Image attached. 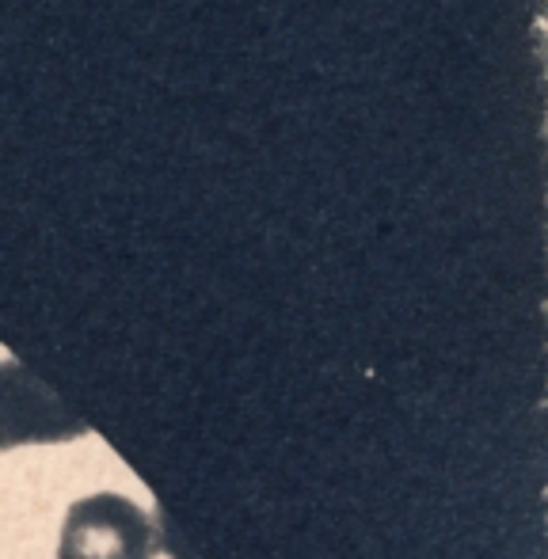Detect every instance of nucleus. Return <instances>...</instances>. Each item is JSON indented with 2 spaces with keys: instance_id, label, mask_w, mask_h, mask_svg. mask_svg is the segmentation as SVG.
<instances>
[{
  "instance_id": "obj_1",
  "label": "nucleus",
  "mask_w": 548,
  "mask_h": 559,
  "mask_svg": "<svg viewBox=\"0 0 548 559\" xmlns=\"http://www.w3.org/2000/svg\"><path fill=\"white\" fill-rule=\"evenodd\" d=\"M156 525L134 499L99 491L73 502L61 525L58 559H153Z\"/></svg>"
},
{
  "instance_id": "obj_2",
  "label": "nucleus",
  "mask_w": 548,
  "mask_h": 559,
  "mask_svg": "<svg viewBox=\"0 0 548 559\" xmlns=\"http://www.w3.org/2000/svg\"><path fill=\"white\" fill-rule=\"evenodd\" d=\"M88 435V423L23 361H0V453L20 445H58Z\"/></svg>"
}]
</instances>
